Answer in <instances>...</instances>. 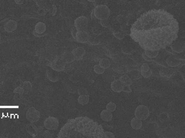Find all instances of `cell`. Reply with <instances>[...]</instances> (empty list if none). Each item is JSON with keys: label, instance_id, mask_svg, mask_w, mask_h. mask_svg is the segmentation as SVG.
I'll return each mask as SVG.
<instances>
[{"label": "cell", "instance_id": "cell-36", "mask_svg": "<svg viewBox=\"0 0 185 138\" xmlns=\"http://www.w3.org/2000/svg\"><path fill=\"white\" fill-rule=\"evenodd\" d=\"M14 1L16 4L21 5L24 2V0H14Z\"/></svg>", "mask_w": 185, "mask_h": 138}, {"label": "cell", "instance_id": "cell-6", "mask_svg": "<svg viewBox=\"0 0 185 138\" xmlns=\"http://www.w3.org/2000/svg\"><path fill=\"white\" fill-rule=\"evenodd\" d=\"M44 125L47 129L56 131L59 126V120L56 117L50 116L45 120Z\"/></svg>", "mask_w": 185, "mask_h": 138}, {"label": "cell", "instance_id": "cell-30", "mask_svg": "<svg viewBox=\"0 0 185 138\" xmlns=\"http://www.w3.org/2000/svg\"><path fill=\"white\" fill-rule=\"evenodd\" d=\"M150 69L148 64L147 63H144L141 66L140 70L141 72H146L148 71Z\"/></svg>", "mask_w": 185, "mask_h": 138}, {"label": "cell", "instance_id": "cell-39", "mask_svg": "<svg viewBox=\"0 0 185 138\" xmlns=\"http://www.w3.org/2000/svg\"><path fill=\"white\" fill-rule=\"evenodd\" d=\"M38 1H44V0H38Z\"/></svg>", "mask_w": 185, "mask_h": 138}, {"label": "cell", "instance_id": "cell-15", "mask_svg": "<svg viewBox=\"0 0 185 138\" xmlns=\"http://www.w3.org/2000/svg\"><path fill=\"white\" fill-rule=\"evenodd\" d=\"M30 120L33 122L38 121L40 119V113L34 108H31L30 111Z\"/></svg>", "mask_w": 185, "mask_h": 138}, {"label": "cell", "instance_id": "cell-13", "mask_svg": "<svg viewBox=\"0 0 185 138\" xmlns=\"http://www.w3.org/2000/svg\"><path fill=\"white\" fill-rule=\"evenodd\" d=\"M61 59L65 63L69 64L74 62L75 60L74 56L72 53L66 52L62 55Z\"/></svg>", "mask_w": 185, "mask_h": 138}, {"label": "cell", "instance_id": "cell-20", "mask_svg": "<svg viewBox=\"0 0 185 138\" xmlns=\"http://www.w3.org/2000/svg\"><path fill=\"white\" fill-rule=\"evenodd\" d=\"M111 65L110 61L109 59L106 58H103L100 59L99 62V65L103 69H107L109 68L110 67Z\"/></svg>", "mask_w": 185, "mask_h": 138}, {"label": "cell", "instance_id": "cell-19", "mask_svg": "<svg viewBox=\"0 0 185 138\" xmlns=\"http://www.w3.org/2000/svg\"><path fill=\"white\" fill-rule=\"evenodd\" d=\"M119 80L123 85L131 86L133 83L132 80L127 75L121 76Z\"/></svg>", "mask_w": 185, "mask_h": 138}, {"label": "cell", "instance_id": "cell-27", "mask_svg": "<svg viewBox=\"0 0 185 138\" xmlns=\"http://www.w3.org/2000/svg\"><path fill=\"white\" fill-rule=\"evenodd\" d=\"M141 75L145 78H148L151 76L152 72L151 69H150L148 71L146 72H141Z\"/></svg>", "mask_w": 185, "mask_h": 138}, {"label": "cell", "instance_id": "cell-18", "mask_svg": "<svg viewBox=\"0 0 185 138\" xmlns=\"http://www.w3.org/2000/svg\"><path fill=\"white\" fill-rule=\"evenodd\" d=\"M46 29V24L43 22L37 23L35 27V31L37 33L42 34L44 33Z\"/></svg>", "mask_w": 185, "mask_h": 138}, {"label": "cell", "instance_id": "cell-23", "mask_svg": "<svg viewBox=\"0 0 185 138\" xmlns=\"http://www.w3.org/2000/svg\"><path fill=\"white\" fill-rule=\"evenodd\" d=\"M47 77L50 81L53 82H57L59 80V78L56 76L51 71L47 72Z\"/></svg>", "mask_w": 185, "mask_h": 138}, {"label": "cell", "instance_id": "cell-34", "mask_svg": "<svg viewBox=\"0 0 185 138\" xmlns=\"http://www.w3.org/2000/svg\"><path fill=\"white\" fill-rule=\"evenodd\" d=\"M101 25L104 27H107L109 26V21L108 19L101 21Z\"/></svg>", "mask_w": 185, "mask_h": 138}, {"label": "cell", "instance_id": "cell-26", "mask_svg": "<svg viewBox=\"0 0 185 138\" xmlns=\"http://www.w3.org/2000/svg\"><path fill=\"white\" fill-rule=\"evenodd\" d=\"M159 74L161 76L163 77H170L172 75L170 72H169V70H160Z\"/></svg>", "mask_w": 185, "mask_h": 138}, {"label": "cell", "instance_id": "cell-25", "mask_svg": "<svg viewBox=\"0 0 185 138\" xmlns=\"http://www.w3.org/2000/svg\"><path fill=\"white\" fill-rule=\"evenodd\" d=\"M106 108V110H107L109 112H112L116 110L117 106H116L115 104L114 103L110 102L107 105Z\"/></svg>", "mask_w": 185, "mask_h": 138}, {"label": "cell", "instance_id": "cell-10", "mask_svg": "<svg viewBox=\"0 0 185 138\" xmlns=\"http://www.w3.org/2000/svg\"><path fill=\"white\" fill-rule=\"evenodd\" d=\"M71 53L74 56L75 60L79 61L83 59L85 54L86 51L83 47L80 46L74 49Z\"/></svg>", "mask_w": 185, "mask_h": 138}, {"label": "cell", "instance_id": "cell-5", "mask_svg": "<svg viewBox=\"0 0 185 138\" xmlns=\"http://www.w3.org/2000/svg\"><path fill=\"white\" fill-rule=\"evenodd\" d=\"M88 18L84 16L78 17L74 21V25L77 31H86L88 26Z\"/></svg>", "mask_w": 185, "mask_h": 138}, {"label": "cell", "instance_id": "cell-31", "mask_svg": "<svg viewBox=\"0 0 185 138\" xmlns=\"http://www.w3.org/2000/svg\"><path fill=\"white\" fill-rule=\"evenodd\" d=\"M114 35L117 39L120 40H122L125 38V36L122 33L120 32H117L114 33Z\"/></svg>", "mask_w": 185, "mask_h": 138}, {"label": "cell", "instance_id": "cell-9", "mask_svg": "<svg viewBox=\"0 0 185 138\" xmlns=\"http://www.w3.org/2000/svg\"><path fill=\"white\" fill-rule=\"evenodd\" d=\"M172 51L176 53H181L184 51L185 49V43L179 41H175L170 45Z\"/></svg>", "mask_w": 185, "mask_h": 138}, {"label": "cell", "instance_id": "cell-3", "mask_svg": "<svg viewBox=\"0 0 185 138\" xmlns=\"http://www.w3.org/2000/svg\"><path fill=\"white\" fill-rule=\"evenodd\" d=\"M94 14L98 20H104L108 19L110 15V11L106 5H99L95 7Z\"/></svg>", "mask_w": 185, "mask_h": 138}, {"label": "cell", "instance_id": "cell-38", "mask_svg": "<svg viewBox=\"0 0 185 138\" xmlns=\"http://www.w3.org/2000/svg\"><path fill=\"white\" fill-rule=\"evenodd\" d=\"M1 40V34H0V40Z\"/></svg>", "mask_w": 185, "mask_h": 138}, {"label": "cell", "instance_id": "cell-33", "mask_svg": "<svg viewBox=\"0 0 185 138\" xmlns=\"http://www.w3.org/2000/svg\"><path fill=\"white\" fill-rule=\"evenodd\" d=\"M105 138H115V136L111 132L107 131L104 133Z\"/></svg>", "mask_w": 185, "mask_h": 138}, {"label": "cell", "instance_id": "cell-37", "mask_svg": "<svg viewBox=\"0 0 185 138\" xmlns=\"http://www.w3.org/2000/svg\"><path fill=\"white\" fill-rule=\"evenodd\" d=\"M88 1H89V2H94V1H96V0H88Z\"/></svg>", "mask_w": 185, "mask_h": 138}, {"label": "cell", "instance_id": "cell-4", "mask_svg": "<svg viewBox=\"0 0 185 138\" xmlns=\"http://www.w3.org/2000/svg\"><path fill=\"white\" fill-rule=\"evenodd\" d=\"M149 108L145 105H139L136 108L134 112V115L136 118L142 120H146L150 115Z\"/></svg>", "mask_w": 185, "mask_h": 138}, {"label": "cell", "instance_id": "cell-21", "mask_svg": "<svg viewBox=\"0 0 185 138\" xmlns=\"http://www.w3.org/2000/svg\"><path fill=\"white\" fill-rule=\"evenodd\" d=\"M78 103L82 106H84L88 103L89 101V96L88 95H80L78 97Z\"/></svg>", "mask_w": 185, "mask_h": 138}, {"label": "cell", "instance_id": "cell-8", "mask_svg": "<svg viewBox=\"0 0 185 138\" xmlns=\"http://www.w3.org/2000/svg\"><path fill=\"white\" fill-rule=\"evenodd\" d=\"M89 36L86 31H77L75 34V38L79 43H84L88 42Z\"/></svg>", "mask_w": 185, "mask_h": 138}, {"label": "cell", "instance_id": "cell-32", "mask_svg": "<svg viewBox=\"0 0 185 138\" xmlns=\"http://www.w3.org/2000/svg\"><path fill=\"white\" fill-rule=\"evenodd\" d=\"M132 89L130 85H123V90L122 92L130 93L132 92Z\"/></svg>", "mask_w": 185, "mask_h": 138}, {"label": "cell", "instance_id": "cell-16", "mask_svg": "<svg viewBox=\"0 0 185 138\" xmlns=\"http://www.w3.org/2000/svg\"><path fill=\"white\" fill-rule=\"evenodd\" d=\"M166 62L168 65L171 67H178L181 63L179 60L171 56H169L167 58Z\"/></svg>", "mask_w": 185, "mask_h": 138}, {"label": "cell", "instance_id": "cell-29", "mask_svg": "<svg viewBox=\"0 0 185 138\" xmlns=\"http://www.w3.org/2000/svg\"><path fill=\"white\" fill-rule=\"evenodd\" d=\"M53 134L50 132L49 130H46L42 134V136L44 138H52L53 137Z\"/></svg>", "mask_w": 185, "mask_h": 138}, {"label": "cell", "instance_id": "cell-1", "mask_svg": "<svg viewBox=\"0 0 185 138\" xmlns=\"http://www.w3.org/2000/svg\"><path fill=\"white\" fill-rule=\"evenodd\" d=\"M179 25L172 14L163 9L142 14L132 25L130 36L145 50L164 49L178 38Z\"/></svg>", "mask_w": 185, "mask_h": 138}, {"label": "cell", "instance_id": "cell-11", "mask_svg": "<svg viewBox=\"0 0 185 138\" xmlns=\"http://www.w3.org/2000/svg\"><path fill=\"white\" fill-rule=\"evenodd\" d=\"M18 27L17 23L15 20H10L5 23L4 26L5 31L7 32H13Z\"/></svg>", "mask_w": 185, "mask_h": 138}, {"label": "cell", "instance_id": "cell-40", "mask_svg": "<svg viewBox=\"0 0 185 138\" xmlns=\"http://www.w3.org/2000/svg\"><path fill=\"white\" fill-rule=\"evenodd\" d=\"M50 1H54V0H50Z\"/></svg>", "mask_w": 185, "mask_h": 138}, {"label": "cell", "instance_id": "cell-12", "mask_svg": "<svg viewBox=\"0 0 185 138\" xmlns=\"http://www.w3.org/2000/svg\"><path fill=\"white\" fill-rule=\"evenodd\" d=\"M111 88L113 92L120 93L123 90V85L119 80H116L111 83Z\"/></svg>", "mask_w": 185, "mask_h": 138}, {"label": "cell", "instance_id": "cell-35", "mask_svg": "<svg viewBox=\"0 0 185 138\" xmlns=\"http://www.w3.org/2000/svg\"><path fill=\"white\" fill-rule=\"evenodd\" d=\"M142 58H143L144 59V60L147 61V62H151V61L153 60L152 58H151L149 57L148 56H147L145 54V53H144V52L142 53Z\"/></svg>", "mask_w": 185, "mask_h": 138}, {"label": "cell", "instance_id": "cell-22", "mask_svg": "<svg viewBox=\"0 0 185 138\" xmlns=\"http://www.w3.org/2000/svg\"><path fill=\"white\" fill-rule=\"evenodd\" d=\"M144 53L149 57L154 58L157 57L159 53V51H151L149 50H145Z\"/></svg>", "mask_w": 185, "mask_h": 138}, {"label": "cell", "instance_id": "cell-7", "mask_svg": "<svg viewBox=\"0 0 185 138\" xmlns=\"http://www.w3.org/2000/svg\"><path fill=\"white\" fill-rule=\"evenodd\" d=\"M65 63L60 58L54 59L52 61L51 67L53 70L58 72L63 71L65 70Z\"/></svg>", "mask_w": 185, "mask_h": 138}, {"label": "cell", "instance_id": "cell-2", "mask_svg": "<svg viewBox=\"0 0 185 138\" xmlns=\"http://www.w3.org/2000/svg\"><path fill=\"white\" fill-rule=\"evenodd\" d=\"M101 125L87 117L70 119L61 128L57 138H99L105 137Z\"/></svg>", "mask_w": 185, "mask_h": 138}, {"label": "cell", "instance_id": "cell-14", "mask_svg": "<svg viewBox=\"0 0 185 138\" xmlns=\"http://www.w3.org/2000/svg\"><path fill=\"white\" fill-rule=\"evenodd\" d=\"M100 117L103 121L108 122L112 120L113 115L111 112L107 110H104L102 111L100 114Z\"/></svg>", "mask_w": 185, "mask_h": 138}, {"label": "cell", "instance_id": "cell-24", "mask_svg": "<svg viewBox=\"0 0 185 138\" xmlns=\"http://www.w3.org/2000/svg\"><path fill=\"white\" fill-rule=\"evenodd\" d=\"M94 71L98 75L102 74L105 71V69L102 68L99 65H96L94 66Z\"/></svg>", "mask_w": 185, "mask_h": 138}, {"label": "cell", "instance_id": "cell-28", "mask_svg": "<svg viewBox=\"0 0 185 138\" xmlns=\"http://www.w3.org/2000/svg\"><path fill=\"white\" fill-rule=\"evenodd\" d=\"M78 93L79 95H87L88 94V92L86 89L84 87H81L78 89Z\"/></svg>", "mask_w": 185, "mask_h": 138}, {"label": "cell", "instance_id": "cell-17", "mask_svg": "<svg viewBox=\"0 0 185 138\" xmlns=\"http://www.w3.org/2000/svg\"><path fill=\"white\" fill-rule=\"evenodd\" d=\"M131 125L133 129L136 130H139L142 127V120L136 117L134 118L131 120Z\"/></svg>", "mask_w": 185, "mask_h": 138}]
</instances>
